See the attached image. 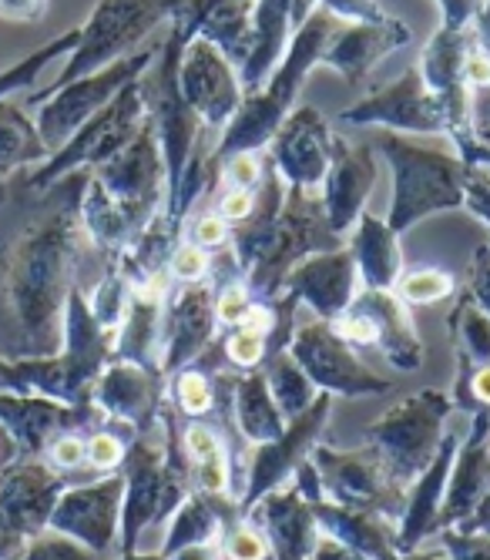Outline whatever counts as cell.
Returning <instances> with one entry per match:
<instances>
[{
  "label": "cell",
  "mask_w": 490,
  "mask_h": 560,
  "mask_svg": "<svg viewBox=\"0 0 490 560\" xmlns=\"http://www.w3.org/2000/svg\"><path fill=\"white\" fill-rule=\"evenodd\" d=\"M81 185L84 178L65 175L55 198L0 245V299L27 360L55 355L65 339V305L81 242Z\"/></svg>",
  "instance_id": "cell-1"
},
{
  "label": "cell",
  "mask_w": 490,
  "mask_h": 560,
  "mask_svg": "<svg viewBox=\"0 0 490 560\" xmlns=\"http://www.w3.org/2000/svg\"><path fill=\"white\" fill-rule=\"evenodd\" d=\"M454 410L451 396L440 389H423L417 396L400 399L366 430V446L376 453L386 477L400 490H407L430 464L444 443L447 417Z\"/></svg>",
  "instance_id": "cell-2"
},
{
  "label": "cell",
  "mask_w": 490,
  "mask_h": 560,
  "mask_svg": "<svg viewBox=\"0 0 490 560\" xmlns=\"http://www.w3.org/2000/svg\"><path fill=\"white\" fill-rule=\"evenodd\" d=\"M65 477L40 456H21L0 474V560H18L31 537L47 530Z\"/></svg>",
  "instance_id": "cell-3"
},
{
  "label": "cell",
  "mask_w": 490,
  "mask_h": 560,
  "mask_svg": "<svg viewBox=\"0 0 490 560\" xmlns=\"http://www.w3.org/2000/svg\"><path fill=\"white\" fill-rule=\"evenodd\" d=\"M310 460L319 474L323 497L339 506L353 511H373L380 517H404L407 490H400L386 477L383 464L370 446L363 450H332V446H313Z\"/></svg>",
  "instance_id": "cell-4"
},
{
  "label": "cell",
  "mask_w": 490,
  "mask_h": 560,
  "mask_svg": "<svg viewBox=\"0 0 490 560\" xmlns=\"http://www.w3.org/2000/svg\"><path fill=\"white\" fill-rule=\"evenodd\" d=\"M329 410H332V393L323 389L296 420L285 423V430L276 440L259 443L256 450L245 453L249 460H245L242 497H238V514L242 517L249 514L266 493L279 490L292 477V470H296L313 453V446H316V440H319V433L326 427Z\"/></svg>",
  "instance_id": "cell-5"
},
{
  "label": "cell",
  "mask_w": 490,
  "mask_h": 560,
  "mask_svg": "<svg viewBox=\"0 0 490 560\" xmlns=\"http://www.w3.org/2000/svg\"><path fill=\"white\" fill-rule=\"evenodd\" d=\"M289 355L303 366V373L313 380V386H323L326 393L336 396H376L389 393L394 383L386 376L370 373L350 349L347 339H339L336 329L319 319V323H303L296 326L289 339Z\"/></svg>",
  "instance_id": "cell-6"
},
{
  "label": "cell",
  "mask_w": 490,
  "mask_h": 560,
  "mask_svg": "<svg viewBox=\"0 0 490 560\" xmlns=\"http://www.w3.org/2000/svg\"><path fill=\"white\" fill-rule=\"evenodd\" d=\"M162 376L165 373L155 366L112 360L91 386V406L102 420L141 436L162 413Z\"/></svg>",
  "instance_id": "cell-7"
},
{
  "label": "cell",
  "mask_w": 490,
  "mask_h": 560,
  "mask_svg": "<svg viewBox=\"0 0 490 560\" xmlns=\"http://www.w3.org/2000/svg\"><path fill=\"white\" fill-rule=\"evenodd\" d=\"M121 497H125V477H105L84 487H65L51 511V521H47V530L65 534L94 553H105L118 540Z\"/></svg>",
  "instance_id": "cell-8"
},
{
  "label": "cell",
  "mask_w": 490,
  "mask_h": 560,
  "mask_svg": "<svg viewBox=\"0 0 490 560\" xmlns=\"http://www.w3.org/2000/svg\"><path fill=\"white\" fill-rule=\"evenodd\" d=\"M97 410L91 402L84 406H68L47 396L34 393H11L0 389V423L8 427V433L18 443L21 456H44L47 443L65 430H84L97 423Z\"/></svg>",
  "instance_id": "cell-9"
},
{
  "label": "cell",
  "mask_w": 490,
  "mask_h": 560,
  "mask_svg": "<svg viewBox=\"0 0 490 560\" xmlns=\"http://www.w3.org/2000/svg\"><path fill=\"white\" fill-rule=\"evenodd\" d=\"M487 493H490V410H477L467 440L454 453L436 530L464 524L487 500Z\"/></svg>",
  "instance_id": "cell-10"
},
{
  "label": "cell",
  "mask_w": 490,
  "mask_h": 560,
  "mask_svg": "<svg viewBox=\"0 0 490 560\" xmlns=\"http://www.w3.org/2000/svg\"><path fill=\"white\" fill-rule=\"evenodd\" d=\"M253 514L259 521V530L266 534L272 560H306L319 540V524L313 517V506L296 487L266 493L245 517H253Z\"/></svg>",
  "instance_id": "cell-11"
},
{
  "label": "cell",
  "mask_w": 490,
  "mask_h": 560,
  "mask_svg": "<svg viewBox=\"0 0 490 560\" xmlns=\"http://www.w3.org/2000/svg\"><path fill=\"white\" fill-rule=\"evenodd\" d=\"M215 326V299L209 289H185L162 323V373H178L206 352Z\"/></svg>",
  "instance_id": "cell-12"
},
{
  "label": "cell",
  "mask_w": 490,
  "mask_h": 560,
  "mask_svg": "<svg viewBox=\"0 0 490 560\" xmlns=\"http://www.w3.org/2000/svg\"><path fill=\"white\" fill-rule=\"evenodd\" d=\"M125 71L128 68H115L105 78H88V81H78V84L74 81L61 84L65 91L58 97L47 101V108H40V115H37V135L47 144V151H58V148H65L74 138V131L112 94V88L125 78Z\"/></svg>",
  "instance_id": "cell-13"
},
{
  "label": "cell",
  "mask_w": 490,
  "mask_h": 560,
  "mask_svg": "<svg viewBox=\"0 0 490 560\" xmlns=\"http://www.w3.org/2000/svg\"><path fill=\"white\" fill-rule=\"evenodd\" d=\"M289 285L296 295H303L313 310L319 313V319H336L339 313L350 310V302L360 295V272L353 266V259L347 252H336V256H323L313 259L306 266H300L289 276Z\"/></svg>",
  "instance_id": "cell-14"
},
{
  "label": "cell",
  "mask_w": 490,
  "mask_h": 560,
  "mask_svg": "<svg viewBox=\"0 0 490 560\" xmlns=\"http://www.w3.org/2000/svg\"><path fill=\"white\" fill-rule=\"evenodd\" d=\"M350 305L360 313H366L376 323V329H380L376 342L383 346V355L389 360V366L400 370V373L420 370L423 349H420L417 329H413V323L407 316V302L400 295H389L386 289H366Z\"/></svg>",
  "instance_id": "cell-15"
},
{
  "label": "cell",
  "mask_w": 490,
  "mask_h": 560,
  "mask_svg": "<svg viewBox=\"0 0 490 560\" xmlns=\"http://www.w3.org/2000/svg\"><path fill=\"white\" fill-rule=\"evenodd\" d=\"M313 506V517L319 524V534L347 544L373 560H386L394 553V537L386 527V517L373 514V511H353V506H339V503H329V500H316L310 503Z\"/></svg>",
  "instance_id": "cell-16"
},
{
  "label": "cell",
  "mask_w": 490,
  "mask_h": 560,
  "mask_svg": "<svg viewBox=\"0 0 490 560\" xmlns=\"http://www.w3.org/2000/svg\"><path fill=\"white\" fill-rule=\"evenodd\" d=\"M229 386H232V420L253 446L269 443L285 430V417L269 389L266 373L238 376Z\"/></svg>",
  "instance_id": "cell-17"
},
{
  "label": "cell",
  "mask_w": 490,
  "mask_h": 560,
  "mask_svg": "<svg viewBox=\"0 0 490 560\" xmlns=\"http://www.w3.org/2000/svg\"><path fill=\"white\" fill-rule=\"evenodd\" d=\"M357 272L366 282V289H389L400 279V245L394 238V229L380 225L370 215H360V235H357Z\"/></svg>",
  "instance_id": "cell-18"
},
{
  "label": "cell",
  "mask_w": 490,
  "mask_h": 560,
  "mask_svg": "<svg viewBox=\"0 0 490 560\" xmlns=\"http://www.w3.org/2000/svg\"><path fill=\"white\" fill-rule=\"evenodd\" d=\"M51 151L40 141L37 125L27 121L21 108H14L11 101H0V178L18 172L27 162H40Z\"/></svg>",
  "instance_id": "cell-19"
},
{
  "label": "cell",
  "mask_w": 490,
  "mask_h": 560,
  "mask_svg": "<svg viewBox=\"0 0 490 560\" xmlns=\"http://www.w3.org/2000/svg\"><path fill=\"white\" fill-rule=\"evenodd\" d=\"M373 182V168L363 165H347V168H336L329 175V188H326V212H329V232H342L357 215L360 206L370 191Z\"/></svg>",
  "instance_id": "cell-20"
},
{
  "label": "cell",
  "mask_w": 490,
  "mask_h": 560,
  "mask_svg": "<svg viewBox=\"0 0 490 560\" xmlns=\"http://www.w3.org/2000/svg\"><path fill=\"white\" fill-rule=\"evenodd\" d=\"M266 380H269V389H272V396H276V402H279V410H282L285 423H289V420H296V417L306 410V406L316 399V396H313V380L303 373V366H300L296 360H292L289 349H279V352L272 355Z\"/></svg>",
  "instance_id": "cell-21"
},
{
  "label": "cell",
  "mask_w": 490,
  "mask_h": 560,
  "mask_svg": "<svg viewBox=\"0 0 490 560\" xmlns=\"http://www.w3.org/2000/svg\"><path fill=\"white\" fill-rule=\"evenodd\" d=\"M451 336L457 342V360H460V373L470 366V373L477 366L490 363V316L474 302H460L457 313L451 316Z\"/></svg>",
  "instance_id": "cell-22"
},
{
  "label": "cell",
  "mask_w": 490,
  "mask_h": 560,
  "mask_svg": "<svg viewBox=\"0 0 490 560\" xmlns=\"http://www.w3.org/2000/svg\"><path fill=\"white\" fill-rule=\"evenodd\" d=\"M175 406L185 417H206L215 410V386L202 366L175 373Z\"/></svg>",
  "instance_id": "cell-23"
},
{
  "label": "cell",
  "mask_w": 490,
  "mask_h": 560,
  "mask_svg": "<svg viewBox=\"0 0 490 560\" xmlns=\"http://www.w3.org/2000/svg\"><path fill=\"white\" fill-rule=\"evenodd\" d=\"M74 40H78V34H65V37H58L55 44H47V47L34 50V55L24 58L21 65L8 68V71H0V101H4L8 94H14V91H21V88H27V84H34V78L44 71V65L51 61L55 55H61V50H68Z\"/></svg>",
  "instance_id": "cell-24"
},
{
  "label": "cell",
  "mask_w": 490,
  "mask_h": 560,
  "mask_svg": "<svg viewBox=\"0 0 490 560\" xmlns=\"http://www.w3.org/2000/svg\"><path fill=\"white\" fill-rule=\"evenodd\" d=\"M222 557L225 560H266L269 544L266 534L253 524V517H235L222 530Z\"/></svg>",
  "instance_id": "cell-25"
},
{
  "label": "cell",
  "mask_w": 490,
  "mask_h": 560,
  "mask_svg": "<svg viewBox=\"0 0 490 560\" xmlns=\"http://www.w3.org/2000/svg\"><path fill=\"white\" fill-rule=\"evenodd\" d=\"M397 292L407 305H430L454 292V276L440 269H417L404 279H397Z\"/></svg>",
  "instance_id": "cell-26"
},
{
  "label": "cell",
  "mask_w": 490,
  "mask_h": 560,
  "mask_svg": "<svg viewBox=\"0 0 490 560\" xmlns=\"http://www.w3.org/2000/svg\"><path fill=\"white\" fill-rule=\"evenodd\" d=\"M125 456H128V443L108 427H97L94 433L84 436V464H91L94 470L115 474V470H121Z\"/></svg>",
  "instance_id": "cell-27"
},
{
  "label": "cell",
  "mask_w": 490,
  "mask_h": 560,
  "mask_svg": "<svg viewBox=\"0 0 490 560\" xmlns=\"http://www.w3.org/2000/svg\"><path fill=\"white\" fill-rule=\"evenodd\" d=\"M97 553L81 547L78 540L55 534V530H40L37 537L27 540V547L21 550L18 560H94Z\"/></svg>",
  "instance_id": "cell-28"
},
{
  "label": "cell",
  "mask_w": 490,
  "mask_h": 560,
  "mask_svg": "<svg viewBox=\"0 0 490 560\" xmlns=\"http://www.w3.org/2000/svg\"><path fill=\"white\" fill-rule=\"evenodd\" d=\"M225 360L238 370H256L266 360V336L249 332V329H232V336L225 339Z\"/></svg>",
  "instance_id": "cell-29"
},
{
  "label": "cell",
  "mask_w": 490,
  "mask_h": 560,
  "mask_svg": "<svg viewBox=\"0 0 490 560\" xmlns=\"http://www.w3.org/2000/svg\"><path fill=\"white\" fill-rule=\"evenodd\" d=\"M44 456L58 474H71V470H78L84 464V436L78 430H65V433H58L51 443H47Z\"/></svg>",
  "instance_id": "cell-30"
},
{
  "label": "cell",
  "mask_w": 490,
  "mask_h": 560,
  "mask_svg": "<svg viewBox=\"0 0 490 560\" xmlns=\"http://www.w3.org/2000/svg\"><path fill=\"white\" fill-rule=\"evenodd\" d=\"M209 272V252L202 245H178L172 256V276L178 282H199Z\"/></svg>",
  "instance_id": "cell-31"
},
{
  "label": "cell",
  "mask_w": 490,
  "mask_h": 560,
  "mask_svg": "<svg viewBox=\"0 0 490 560\" xmlns=\"http://www.w3.org/2000/svg\"><path fill=\"white\" fill-rule=\"evenodd\" d=\"M253 305L249 292H245V285H229L222 289V295L215 299V319L225 323V326H238V319L245 316V310Z\"/></svg>",
  "instance_id": "cell-32"
},
{
  "label": "cell",
  "mask_w": 490,
  "mask_h": 560,
  "mask_svg": "<svg viewBox=\"0 0 490 560\" xmlns=\"http://www.w3.org/2000/svg\"><path fill=\"white\" fill-rule=\"evenodd\" d=\"M253 209H256V195L249 188H232L219 201V215L225 222H245L253 215Z\"/></svg>",
  "instance_id": "cell-33"
},
{
  "label": "cell",
  "mask_w": 490,
  "mask_h": 560,
  "mask_svg": "<svg viewBox=\"0 0 490 560\" xmlns=\"http://www.w3.org/2000/svg\"><path fill=\"white\" fill-rule=\"evenodd\" d=\"M44 11H47V0H0V18L4 21L31 24V21H40Z\"/></svg>",
  "instance_id": "cell-34"
},
{
  "label": "cell",
  "mask_w": 490,
  "mask_h": 560,
  "mask_svg": "<svg viewBox=\"0 0 490 560\" xmlns=\"http://www.w3.org/2000/svg\"><path fill=\"white\" fill-rule=\"evenodd\" d=\"M474 399L477 410H490V363L487 366H477L470 373V383L457 386V399Z\"/></svg>",
  "instance_id": "cell-35"
},
{
  "label": "cell",
  "mask_w": 490,
  "mask_h": 560,
  "mask_svg": "<svg viewBox=\"0 0 490 560\" xmlns=\"http://www.w3.org/2000/svg\"><path fill=\"white\" fill-rule=\"evenodd\" d=\"M195 245L202 248H215L229 238V222L222 215H202L199 222H195Z\"/></svg>",
  "instance_id": "cell-36"
},
{
  "label": "cell",
  "mask_w": 490,
  "mask_h": 560,
  "mask_svg": "<svg viewBox=\"0 0 490 560\" xmlns=\"http://www.w3.org/2000/svg\"><path fill=\"white\" fill-rule=\"evenodd\" d=\"M306 560H373V557H366V553H360V550H353L347 544H339V540L319 534V540H316V547L310 550Z\"/></svg>",
  "instance_id": "cell-37"
},
{
  "label": "cell",
  "mask_w": 490,
  "mask_h": 560,
  "mask_svg": "<svg viewBox=\"0 0 490 560\" xmlns=\"http://www.w3.org/2000/svg\"><path fill=\"white\" fill-rule=\"evenodd\" d=\"M225 178L232 182V188H253L259 182V162L253 155H238L229 162Z\"/></svg>",
  "instance_id": "cell-38"
},
{
  "label": "cell",
  "mask_w": 490,
  "mask_h": 560,
  "mask_svg": "<svg viewBox=\"0 0 490 560\" xmlns=\"http://www.w3.org/2000/svg\"><path fill=\"white\" fill-rule=\"evenodd\" d=\"M474 292H477V302L480 310L490 316V252L483 248L477 256V272H474Z\"/></svg>",
  "instance_id": "cell-39"
},
{
  "label": "cell",
  "mask_w": 490,
  "mask_h": 560,
  "mask_svg": "<svg viewBox=\"0 0 490 560\" xmlns=\"http://www.w3.org/2000/svg\"><path fill=\"white\" fill-rule=\"evenodd\" d=\"M464 78L470 84H490V58L487 55H470L464 61Z\"/></svg>",
  "instance_id": "cell-40"
},
{
  "label": "cell",
  "mask_w": 490,
  "mask_h": 560,
  "mask_svg": "<svg viewBox=\"0 0 490 560\" xmlns=\"http://www.w3.org/2000/svg\"><path fill=\"white\" fill-rule=\"evenodd\" d=\"M165 560H219V550H215V544H188V547L168 553Z\"/></svg>",
  "instance_id": "cell-41"
},
{
  "label": "cell",
  "mask_w": 490,
  "mask_h": 560,
  "mask_svg": "<svg viewBox=\"0 0 490 560\" xmlns=\"http://www.w3.org/2000/svg\"><path fill=\"white\" fill-rule=\"evenodd\" d=\"M21 460V453H18V443H14V436L8 433V427L0 423V474H4L11 464H18Z\"/></svg>",
  "instance_id": "cell-42"
},
{
  "label": "cell",
  "mask_w": 490,
  "mask_h": 560,
  "mask_svg": "<svg viewBox=\"0 0 490 560\" xmlns=\"http://www.w3.org/2000/svg\"><path fill=\"white\" fill-rule=\"evenodd\" d=\"M386 560H454V557H451L447 547H444V550H427V553H417V550H394Z\"/></svg>",
  "instance_id": "cell-43"
},
{
  "label": "cell",
  "mask_w": 490,
  "mask_h": 560,
  "mask_svg": "<svg viewBox=\"0 0 490 560\" xmlns=\"http://www.w3.org/2000/svg\"><path fill=\"white\" fill-rule=\"evenodd\" d=\"M0 389H11L14 393V363L0 360Z\"/></svg>",
  "instance_id": "cell-44"
},
{
  "label": "cell",
  "mask_w": 490,
  "mask_h": 560,
  "mask_svg": "<svg viewBox=\"0 0 490 560\" xmlns=\"http://www.w3.org/2000/svg\"><path fill=\"white\" fill-rule=\"evenodd\" d=\"M121 560H165L162 553H135V550H128V553H121Z\"/></svg>",
  "instance_id": "cell-45"
},
{
  "label": "cell",
  "mask_w": 490,
  "mask_h": 560,
  "mask_svg": "<svg viewBox=\"0 0 490 560\" xmlns=\"http://www.w3.org/2000/svg\"><path fill=\"white\" fill-rule=\"evenodd\" d=\"M0 198H4V188H0Z\"/></svg>",
  "instance_id": "cell-46"
}]
</instances>
